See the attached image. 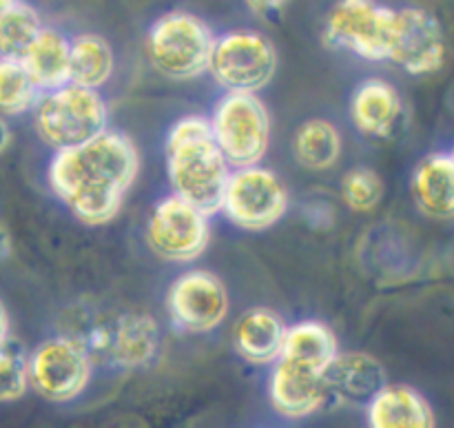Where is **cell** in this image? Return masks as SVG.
<instances>
[{"mask_svg":"<svg viewBox=\"0 0 454 428\" xmlns=\"http://www.w3.org/2000/svg\"><path fill=\"white\" fill-rule=\"evenodd\" d=\"M43 27L38 9L25 0H18L0 18V56L20 58Z\"/></svg>","mask_w":454,"mask_h":428,"instance_id":"obj_25","label":"cell"},{"mask_svg":"<svg viewBox=\"0 0 454 428\" xmlns=\"http://www.w3.org/2000/svg\"><path fill=\"white\" fill-rule=\"evenodd\" d=\"M337 355H340V345L333 329L319 320H301L286 329L279 360L304 371L326 376Z\"/></svg>","mask_w":454,"mask_h":428,"instance_id":"obj_20","label":"cell"},{"mask_svg":"<svg viewBox=\"0 0 454 428\" xmlns=\"http://www.w3.org/2000/svg\"><path fill=\"white\" fill-rule=\"evenodd\" d=\"M293 0H244V4L248 7V12H253L255 16H273V13L284 12V9L291 4Z\"/></svg>","mask_w":454,"mask_h":428,"instance_id":"obj_28","label":"cell"},{"mask_svg":"<svg viewBox=\"0 0 454 428\" xmlns=\"http://www.w3.org/2000/svg\"><path fill=\"white\" fill-rule=\"evenodd\" d=\"M9 336H12V320H9L7 306L0 300V346L7 345Z\"/></svg>","mask_w":454,"mask_h":428,"instance_id":"obj_29","label":"cell"},{"mask_svg":"<svg viewBox=\"0 0 454 428\" xmlns=\"http://www.w3.org/2000/svg\"><path fill=\"white\" fill-rule=\"evenodd\" d=\"M16 3H18V0H0V18H3L4 13L9 12V7H13Z\"/></svg>","mask_w":454,"mask_h":428,"instance_id":"obj_32","label":"cell"},{"mask_svg":"<svg viewBox=\"0 0 454 428\" xmlns=\"http://www.w3.org/2000/svg\"><path fill=\"white\" fill-rule=\"evenodd\" d=\"M450 155H452V160H454V145H452V149H450Z\"/></svg>","mask_w":454,"mask_h":428,"instance_id":"obj_33","label":"cell"},{"mask_svg":"<svg viewBox=\"0 0 454 428\" xmlns=\"http://www.w3.org/2000/svg\"><path fill=\"white\" fill-rule=\"evenodd\" d=\"M282 315L266 306H255L239 315L233 327V346L239 358L255 367L273 364L279 358L286 337Z\"/></svg>","mask_w":454,"mask_h":428,"instance_id":"obj_18","label":"cell"},{"mask_svg":"<svg viewBox=\"0 0 454 428\" xmlns=\"http://www.w3.org/2000/svg\"><path fill=\"white\" fill-rule=\"evenodd\" d=\"M29 391L27 355L7 342L0 346V404H12Z\"/></svg>","mask_w":454,"mask_h":428,"instance_id":"obj_27","label":"cell"},{"mask_svg":"<svg viewBox=\"0 0 454 428\" xmlns=\"http://www.w3.org/2000/svg\"><path fill=\"white\" fill-rule=\"evenodd\" d=\"M215 31L204 18L186 9H171L151 22L145 38L146 60L168 80H195L211 65Z\"/></svg>","mask_w":454,"mask_h":428,"instance_id":"obj_3","label":"cell"},{"mask_svg":"<svg viewBox=\"0 0 454 428\" xmlns=\"http://www.w3.org/2000/svg\"><path fill=\"white\" fill-rule=\"evenodd\" d=\"M344 151L341 133L331 120L310 118L300 124L293 138V155L309 171H328L335 167Z\"/></svg>","mask_w":454,"mask_h":428,"instance_id":"obj_22","label":"cell"},{"mask_svg":"<svg viewBox=\"0 0 454 428\" xmlns=\"http://www.w3.org/2000/svg\"><path fill=\"white\" fill-rule=\"evenodd\" d=\"M331 400L346 404H364L386 384V371L368 353H340L326 371Z\"/></svg>","mask_w":454,"mask_h":428,"instance_id":"obj_19","label":"cell"},{"mask_svg":"<svg viewBox=\"0 0 454 428\" xmlns=\"http://www.w3.org/2000/svg\"><path fill=\"white\" fill-rule=\"evenodd\" d=\"M31 115L38 138L53 151L82 145L106 131L109 124V107L102 93L75 83L40 93Z\"/></svg>","mask_w":454,"mask_h":428,"instance_id":"obj_4","label":"cell"},{"mask_svg":"<svg viewBox=\"0 0 454 428\" xmlns=\"http://www.w3.org/2000/svg\"><path fill=\"white\" fill-rule=\"evenodd\" d=\"M366 422L372 428H433V407L417 389L386 382L366 402Z\"/></svg>","mask_w":454,"mask_h":428,"instance_id":"obj_17","label":"cell"},{"mask_svg":"<svg viewBox=\"0 0 454 428\" xmlns=\"http://www.w3.org/2000/svg\"><path fill=\"white\" fill-rule=\"evenodd\" d=\"M288 204L291 198L282 178L262 164H251L231 171L220 211L238 229L260 234L286 216Z\"/></svg>","mask_w":454,"mask_h":428,"instance_id":"obj_9","label":"cell"},{"mask_svg":"<svg viewBox=\"0 0 454 428\" xmlns=\"http://www.w3.org/2000/svg\"><path fill=\"white\" fill-rule=\"evenodd\" d=\"M415 207L430 220H454V160L450 151H433L417 162L411 178Z\"/></svg>","mask_w":454,"mask_h":428,"instance_id":"obj_16","label":"cell"},{"mask_svg":"<svg viewBox=\"0 0 454 428\" xmlns=\"http://www.w3.org/2000/svg\"><path fill=\"white\" fill-rule=\"evenodd\" d=\"M397 9L377 0H337L324 22V43L368 62L390 58Z\"/></svg>","mask_w":454,"mask_h":428,"instance_id":"obj_6","label":"cell"},{"mask_svg":"<svg viewBox=\"0 0 454 428\" xmlns=\"http://www.w3.org/2000/svg\"><path fill=\"white\" fill-rule=\"evenodd\" d=\"M20 60L40 91L71 83V38L56 27H43Z\"/></svg>","mask_w":454,"mask_h":428,"instance_id":"obj_21","label":"cell"},{"mask_svg":"<svg viewBox=\"0 0 454 428\" xmlns=\"http://www.w3.org/2000/svg\"><path fill=\"white\" fill-rule=\"evenodd\" d=\"M167 176L171 191L186 202L213 216L220 211L231 167L217 147L211 120L204 115H184L167 136Z\"/></svg>","mask_w":454,"mask_h":428,"instance_id":"obj_2","label":"cell"},{"mask_svg":"<svg viewBox=\"0 0 454 428\" xmlns=\"http://www.w3.org/2000/svg\"><path fill=\"white\" fill-rule=\"evenodd\" d=\"M12 140H13L12 127H9V123H7V118H4V115H0V155H3L4 151L9 149Z\"/></svg>","mask_w":454,"mask_h":428,"instance_id":"obj_30","label":"cell"},{"mask_svg":"<svg viewBox=\"0 0 454 428\" xmlns=\"http://www.w3.org/2000/svg\"><path fill=\"white\" fill-rule=\"evenodd\" d=\"M137 173L136 142L106 129L82 145L56 151L47 167V185L75 220L102 226L120 213Z\"/></svg>","mask_w":454,"mask_h":428,"instance_id":"obj_1","label":"cell"},{"mask_svg":"<svg viewBox=\"0 0 454 428\" xmlns=\"http://www.w3.org/2000/svg\"><path fill=\"white\" fill-rule=\"evenodd\" d=\"M208 213L180 195L160 200L146 222L145 238L151 251L173 265H191L204 256L211 242Z\"/></svg>","mask_w":454,"mask_h":428,"instance_id":"obj_10","label":"cell"},{"mask_svg":"<svg viewBox=\"0 0 454 428\" xmlns=\"http://www.w3.org/2000/svg\"><path fill=\"white\" fill-rule=\"evenodd\" d=\"M29 389L51 404H67L87 391L93 358L75 336H56L40 342L27 355Z\"/></svg>","mask_w":454,"mask_h":428,"instance_id":"obj_8","label":"cell"},{"mask_svg":"<svg viewBox=\"0 0 454 428\" xmlns=\"http://www.w3.org/2000/svg\"><path fill=\"white\" fill-rule=\"evenodd\" d=\"M341 200L355 213H371L384 200V182L368 167H355L341 178Z\"/></svg>","mask_w":454,"mask_h":428,"instance_id":"obj_26","label":"cell"},{"mask_svg":"<svg viewBox=\"0 0 454 428\" xmlns=\"http://www.w3.org/2000/svg\"><path fill=\"white\" fill-rule=\"evenodd\" d=\"M269 400L278 416L306 420L331 402L326 376L304 371L278 358L269 376Z\"/></svg>","mask_w":454,"mask_h":428,"instance_id":"obj_14","label":"cell"},{"mask_svg":"<svg viewBox=\"0 0 454 428\" xmlns=\"http://www.w3.org/2000/svg\"><path fill=\"white\" fill-rule=\"evenodd\" d=\"M211 131L233 169L260 164L270 147V114L257 93L224 91L211 114Z\"/></svg>","mask_w":454,"mask_h":428,"instance_id":"obj_5","label":"cell"},{"mask_svg":"<svg viewBox=\"0 0 454 428\" xmlns=\"http://www.w3.org/2000/svg\"><path fill=\"white\" fill-rule=\"evenodd\" d=\"M278 49L262 31L239 29L215 36L208 74L224 91L257 93L278 74Z\"/></svg>","mask_w":454,"mask_h":428,"instance_id":"obj_7","label":"cell"},{"mask_svg":"<svg viewBox=\"0 0 454 428\" xmlns=\"http://www.w3.org/2000/svg\"><path fill=\"white\" fill-rule=\"evenodd\" d=\"M91 358L122 371L142 369L155 360L160 351V327L149 313H122L109 324L93 329L84 337Z\"/></svg>","mask_w":454,"mask_h":428,"instance_id":"obj_12","label":"cell"},{"mask_svg":"<svg viewBox=\"0 0 454 428\" xmlns=\"http://www.w3.org/2000/svg\"><path fill=\"white\" fill-rule=\"evenodd\" d=\"M38 84L18 56H0V115L12 118L34 109L40 96Z\"/></svg>","mask_w":454,"mask_h":428,"instance_id":"obj_24","label":"cell"},{"mask_svg":"<svg viewBox=\"0 0 454 428\" xmlns=\"http://www.w3.org/2000/svg\"><path fill=\"white\" fill-rule=\"evenodd\" d=\"M350 120L368 138H390L403 120V100L393 83L368 78L350 96Z\"/></svg>","mask_w":454,"mask_h":428,"instance_id":"obj_15","label":"cell"},{"mask_svg":"<svg viewBox=\"0 0 454 428\" xmlns=\"http://www.w3.org/2000/svg\"><path fill=\"white\" fill-rule=\"evenodd\" d=\"M9 251H12V240H9L7 229L0 225V262L9 256Z\"/></svg>","mask_w":454,"mask_h":428,"instance_id":"obj_31","label":"cell"},{"mask_svg":"<svg viewBox=\"0 0 454 428\" xmlns=\"http://www.w3.org/2000/svg\"><path fill=\"white\" fill-rule=\"evenodd\" d=\"M231 297L226 284L207 269L177 275L167 291V313L173 327L189 336L211 333L229 318Z\"/></svg>","mask_w":454,"mask_h":428,"instance_id":"obj_11","label":"cell"},{"mask_svg":"<svg viewBox=\"0 0 454 428\" xmlns=\"http://www.w3.org/2000/svg\"><path fill=\"white\" fill-rule=\"evenodd\" d=\"M115 71V53L98 34H78L71 38V83L100 91Z\"/></svg>","mask_w":454,"mask_h":428,"instance_id":"obj_23","label":"cell"},{"mask_svg":"<svg viewBox=\"0 0 454 428\" xmlns=\"http://www.w3.org/2000/svg\"><path fill=\"white\" fill-rule=\"evenodd\" d=\"M446 34L434 13L421 7L397 9L390 62L402 67L408 75L424 78L446 65Z\"/></svg>","mask_w":454,"mask_h":428,"instance_id":"obj_13","label":"cell"}]
</instances>
